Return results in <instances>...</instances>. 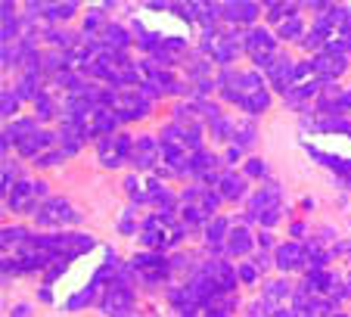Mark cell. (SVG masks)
<instances>
[{"label": "cell", "instance_id": "1", "mask_svg": "<svg viewBox=\"0 0 351 317\" xmlns=\"http://www.w3.org/2000/svg\"><path fill=\"white\" fill-rule=\"evenodd\" d=\"M186 233L184 221L174 215V211H159V215H149L140 227V239L149 249H165V246L180 243V237Z\"/></svg>", "mask_w": 351, "mask_h": 317}, {"label": "cell", "instance_id": "2", "mask_svg": "<svg viewBox=\"0 0 351 317\" xmlns=\"http://www.w3.org/2000/svg\"><path fill=\"white\" fill-rule=\"evenodd\" d=\"M131 271L137 274L143 283L156 286V283H162V280L168 277V271H171V261H168L165 255H159V252H143V255H134Z\"/></svg>", "mask_w": 351, "mask_h": 317}, {"label": "cell", "instance_id": "3", "mask_svg": "<svg viewBox=\"0 0 351 317\" xmlns=\"http://www.w3.org/2000/svg\"><path fill=\"white\" fill-rule=\"evenodd\" d=\"M245 53L252 56L255 66L267 69L274 60H277V40H274L271 32H265V28H252V32L245 34Z\"/></svg>", "mask_w": 351, "mask_h": 317}, {"label": "cell", "instance_id": "4", "mask_svg": "<svg viewBox=\"0 0 351 317\" xmlns=\"http://www.w3.org/2000/svg\"><path fill=\"white\" fill-rule=\"evenodd\" d=\"M134 137H128V134H109V137H103L97 143V152H99V162L106 168H119L125 158H131L134 152Z\"/></svg>", "mask_w": 351, "mask_h": 317}, {"label": "cell", "instance_id": "5", "mask_svg": "<svg viewBox=\"0 0 351 317\" xmlns=\"http://www.w3.org/2000/svg\"><path fill=\"white\" fill-rule=\"evenodd\" d=\"M81 215L66 202V199H47L38 211H34V221L40 227H62V224H75Z\"/></svg>", "mask_w": 351, "mask_h": 317}, {"label": "cell", "instance_id": "6", "mask_svg": "<svg viewBox=\"0 0 351 317\" xmlns=\"http://www.w3.org/2000/svg\"><path fill=\"white\" fill-rule=\"evenodd\" d=\"M112 113L119 115V121H134V119H143L149 113V97H143V91H115V103H112Z\"/></svg>", "mask_w": 351, "mask_h": 317}, {"label": "cell", "instance_id": "7", "mask_svg": "<svg viewBox=\"0 0 351 317\" xmlns=\"http://www.w3.org/2000/svg\"><path fill=\"white\" fill-rule=\"evenodd\" d=\"M103 311H106L109 317H125L131 314V305H134V292L131 286L125 283V280H119V283H109L106 286V296H103Z\"/></svg>", "mask_w": 351, "mask_h": 317}, {"label": "cell", "instance_id": "8", "mask_svg": "<svg viewBox=\"0 0 351 317\" xmlns=\"http://www.w3.org/2000/svg\"><path fill=\"white\" fill-rule=\"evenodd\" d=\"M38 196H47V184L19 180V184L7 193V202L13 211H38Z\"/></svg>", "mask_w": 351, "mask_h": 317}, {"label": "cell", "instance_id": "9", "mask_svg": "<svg viewBox=\"0 0 351 317\" xmlns=\"http://www.w3.org/2000/svg\"><path fill=\"white\" fill-rule=\"evenodd\" d=\"M162 158V143L153 137H137L134 140V152H131V165L134 168H153Z\"/></svg>", "mask_w": 351, "mask_h": 317}, {"label": "cell", "instance_id": "10", "mask_svg": "<svg viewBox=\"0 0 351 317\" xmlns=\"http://www.w3.org/2000/svg\"><path fill=\"white\" fill-rule=\"evenodd\" d=\"M295 66H298V62H292L289 56H283V53H280L277 60H274L271 66L265 69V75L271 78V84L277 87V91L286 93L292 87V81H295Z\"/></svg>", "mask_w": 351, "mask_h": 317}, {"label": "cell", "instance_id": "11", "mask_svg": "<svg viewBox=\"0 0 351 317\" xmlns=\"http://www.w3.org/2000/svg\"><path fill=\"white\" fill-rule=\"evenodd\" d=\"M277 268L280 271H302V268H308V246L283 243L277 249Z\"/></svg>", "mask_w": 351, "mask_h": 317}, {"label": "cell", "instance_id": "12", "mask_svg": "<svg viewBox=\"0 0 351 317\" xmlns=\"http://www.w3.org/2000/svg\"><path fill=\"white\" fill-rule=\"evenodd\" d=\"M280 209V190L277 187H261V190H255V196L249 199V218L258 221L261 215H267V211H277Z\"/></svg>", "mask_w": 351, "mask_h": 317}, {"label": "cell", "instance_id": "13", "mask_svg": "<svg viewBox=\"0 0 351 317\" xmlns=\"http://www.w3.org/2000/svg\"><path fill=\"white\" fill-rule=\"evenodd\" d=\"M314 72H317V78H324V81H332V78H339V75L345 72V56H339V53H317L314 56Z\"/></svg>", "mask_w": 351, "mask_h": 317}, {"label": "cell", "instance_id": "14", "mask_svg": "<svg viewBox=\"0 0 351 317\" xmlns=\"http://www.w3.org/2000/svg\"><path fill=\"white\" fill-rule=\"evenodd\" d=\"M208 274H212V280L218 283V290L224 292V296H230V290H237V268L227 261H208L206 264Z\"/></svg>", "mask_w": 351, "mask_h": 317}, {"label": "cell", "instance_id": "15", "mask_svg": "<svg viewBox=\"0 0 351 317\" xmlns=\"http://www.w3.org/2000/svg\"><path fill=\"white\" fill-rule=\"evenodd\" d=\"M255 16H258V3H245V0H239V3H224V22H230V25L255 22Z\"/></svg>", "mask_w": 351, "mask_h": 317}, {"label": "cell", "instance_id": "16", "mask_svg": "<svg viewBox=\"0 0 351 317\" xmlns=\"http://www.w3.org/2000/svg\"><path fill=\"white\" fill-rule=\"evenodd\" d=\"M252 233L245 231V224H233L230 227V233H227V243H224V249L230 252V255H245V252L252 249Z\"/></svg>", "mask_w": 351, "mask_h": 317}, {"label": "cell", "instance_id": "17", "mask_svg": "<svg viewBox=\"0 0 351 317\" xmlns=\"http://www.w3.org/2000/svg\"><path fill=\"white\" fill-rule=\"evenodd\" d=\"M221 190V199H243L245 196V180L237 178V172H221L218 184H215Z\"/></svg>", "mask_w": 351, "mask_h": 317}, {"label": "cell", "instance_id": "18", "mask_svg": "<svg viewBox=\"0 0 351 317\" xmlns=\"http://www.w3.org/2000/svg\"><path fill=\"white\" fill-rule=\"evenodd\" d=\"M320 109H326V113H332L339 119L345 109H351V91H326L320 97Z\"/></svg>", "mask_w": 351, "mask_h": 317}, {"label": "cell", "instance_id": "19", "mask_svg": "<svg viewBox=\"0 0 351 317\" xmlns=\"http://www.w3.org/2000/svg\"><path fill=\"white\" fill-rule=\"evenodd\" d=\"M47 146H53V134H50V131H38V134H32L28 140H22L19 152H22V156H34V158H38V156H44Z\"/></svg>", "mask_w": 351, "mask_h": 317}, {"label": "cell", "instance_id": "20", "mask_svg": "<svg viewBox=\"0 0 351 317\" xmlns=\"http://www.w3.org/2000/svg\"><path fill=\"white\" fill-rule=\"evenodd\" d=\"M227 233H230V224H227V218H212L206 227V237H208V249L212 252H221L227 243Z\"/></svg>", "mask_w": 351, "mask_h": 317}, {"label": "cell", "instance_id": "21", "mask_svg": "<svg viewBox=\"0 0 351 317\" xmlns=\"http://www.w3.org/2000/svg\"><path fill=\"white\" fill-rule=\"evenodd\" d=\"M99 44H106L109 50H125L128 44H131V34L125 32V28H119V25H103V34H99Z\"/></svg>", "mask_w": 351, "mask_h": 317}, {"label": "cell", "instance_id": "22", "mask_svg": "<svg viewBox=\"0 0 351 317\" xmlns=\"http://www.w3.org/2000/svg\"><path fill=\"white\" fill-rule=\"evenodd\" d=\"M255 140V121L252 119H239L237 125H233V146H249Z\"/></svg>", "mask_w": 351, "mask_h": 317}, {"label": "cell", "instance_id": "23", "mask_svg": "<svg viewBox=\"0 0 351 317\" xmlns=\"http://www.w3.org/2000/svg\"><path fill=\"white\" fill-rule=\"evenodd\" d=\"M16 25H19V19H16V7L13 3H3V44H10V38L16 34Z\"/></svg>", "mask_w": 351, "mask_h": 317}, {"label": "cell", "instance_id": "24", "mask_svg": "<svg viewBox=\"0 0 351 317\" xmlns=\"http://www.w3.org/2000/svg\"><path fill=\"white\" fill-rule=\"evenodd\" d=\"M34 109H38V119L47 121V119H53V99H50V93L40 91L38 99H34Z\"/></svg>", "mask_w": 351, "mask_h": 317}, {"label": "cell", "instance_id": "25", "mask_svg": "<svg viewBox=\"0 0 351 317\" xmlns=\"http://www.w3.org/2000/svg\"><path fill=\"white\" fill-rule=\"evenodd\" d=\"M298 34H302V19H298V16H289V19L280 22V38L292 40V38H298Z\"/></svg>", "mask_w": 351, "mask_h": 317}, {"label": "cell", "instance_id": "26", "mask_svg": "<svg viewBox=\"0 0 351 317\" xmlns=\"http://www.w3.org/2000/svg\"><path fill=\"white\" fill-rule=\"evenodd\" d=\"M97 286H99V283H90L84 292H78V296H75L72 302H69V308L75 311V308H81V305H90V302H93V292H97Z\"/></svg>", "mask_w": 351, "mask_h": 317}, {"label": "cell", "instance_id": "27", "mask_svg": "<svg viewBox=\"0 0 351 317\" xmlns=\"http://www.w3.org/2000/svg\"><path fill=\"white\" fill-rule=\"evenodd\" d=\"M62 158H66V152H62V150H53V152H44V156H38V165H40V168H50V165H60Z\"/></svg>", "mask_w": 351, "mask_h": 317}, {"label": "cell", "instance_id": "28", "mask_svg": "<svg viewBox=\"0 0 351 317\" xmlns=\"http://www.w3.org/2000/svg\"><path fill=\"white\" fill-rule=\"evenodd\" d=\"M245 174H252V178H265L267 162H261V158H249V162H245Z\"/></svg>", "mask_w": 351, "mask_h": 317}, {"label": "cell", "instance_id": "29", "mask_svg": "<svg viewBox=\"0 0 351 317\" xmlns=\"http://www.w3.org/2000/svg\"><path fill=\"white\" fill-rule=\"evenodd\" d=\"M19 93H13V91H3V115H13L16 109H19Z\"/></svg>", "mask_w": 351, "mask_h": 317}, {"label": "cell", "instance_id": "30", "mask_svg": "<svg viewBox=\"0 0 351 317\" xmlns=\"http://www.w3.org/2000/svg\"><path fill=\"white\" fill-rule=\"evenodd\" d=\"M16 178H19V165H16V162H7V165H3V193L13 190L10 180H16Z\"/></svg>", "mask_w": 351, "mask_h": 317}, {"label": "cell", "instance_id": "31", "mask_svg": "<svg viewBox=\"0 0 351 317\" xmlns=\"http://www.w3.org/2000/svg\"><path fill=\"white\" fill-rule=\"evenodd\" d=\"M255 277H258V268H255V261L239 264V280H245V283H252Z\"/></svg>", "mask_w": 351, "mask_h": 317}, {"label": "cell", "instance_id": "32", "mask_svg": "<svg viewBox=\"0 0 351 317\" xmlns=\"http://www.w3.org/2000/svg\"><path fill=\"white\" fill-rule=\"evenodd\" d=\"M99 25H106V19L93 10V13H87V19H84V32H93V28H99Z\"/></svg>", "mask_w": 351, "mask_h": 317}, {"label": "cell", "instance_id": "33", "mask_svg": "<svg viewBox=\"0 0 351 317\" xmlns=\"http://www.w3.org/2000/svg\"><path fill=\"white\" fill-rule=\"evenodd\" d=\"M239 152H243V150H239V146H230V150H227V156H224V162H237V158H239Z\"/></svg>", "mask_w": 351, "mask_h": 317}, {"label": "cell", "instance_id": "34", "mask_svg": "<svg viewBox=\"0 0 351 317\" xmlns=\"http://www.w3.org/2000/svg\"><path fill=\"white\" fill-rule=\"evenodd\" d=\"M271 233H261V237H258V246H271Z\"/></svg>", "mask_w": 351, "mask_h": 317}]
</instances>
